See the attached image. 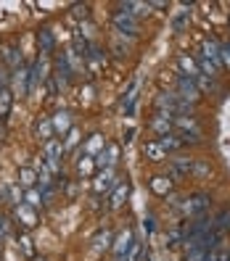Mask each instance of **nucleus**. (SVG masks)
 <instances>
[{
  "instance_id": "nucleus-1",
  "label": "nucleus",
  "mask_w": 230,
  "mask_h": 261,
  "mask_svg": "<svg viewBox=\"0 0 230 261\" xmlns=\"http://www.w3.org/2000/svg\"><path fill=\"white\" fill-rule=\"evenodd\" d=\"M172 124L180 129L177 137L182 143H201L204 140V132H201V127H198V121L193 116H175Z\"/></svg>"
},
{
  "instance_id": "nucleus-2",
  "label": "nucleus",
  "mask_w": 230,
  "mask_h": 261,
  "mask_svg": "<svg viewBox=\"0 0 230 261\" xmlns=\"http://www.w3.org/2000/svg\"><path fill=\"white\" fill-rule=\"evenodd\" d=\"M64 140H58V137H53V140H48L42 145V159H45V164H48V169L56 174L58 169H61V156H64Z\"/></svg>"
},
{
  "instance_id": "nucleus-3",
  "label": "nucleus",
  "mask_w": 230,
  "mask_h": 261,
  "mask_svg": "<svg viewBox=\"0 0 230 261\" xmlns=\"http://www.w3.org/2000/svg\"><path fill=\"white\" fill-rule=\"evenodd\" d=\"M182 214H188V217H204V214L209 211V195L206 193H196L191 198H186V203H180Z\"/></svg>"
},
{
  "instance_id": "nucleus-4",
  "label": "nucleus",
  "mask_w": 230,
  "mask_h": 261,
  "mask_svg": "<svg viewBox=\"0 0 230 261\" xmlns=\"http://www.w3.org/2000/svg\"><path fill=\"white\" fill-rule=\"evenodd\" d=\"M177 95L186 100V103H198L201 100V90H198V85L191 80V76H186V74H180L177 76Z\"/></svg>"
},
{
  "instance_id": "nucleus-5",
  "label": "nucleus",
  "mask_w": 230,
  "mask_h": 261,
  "mask_svg": "<svg viewBox=\"0 0 230 261\" xmlns=\"http://www.w3.org/2000/svg\"><path fill=\"white\" fill-rule=\"evenodd\" d=\"M193 161H196V159H186V156L172 159L170 166H167V177H170L172 182H175V179H182V177H188L191 169H193Z\"/></svg>"
},
{
  "instance_id": "nucleus-6",
  "label": "nucleus",
  "mask_w": 230,
  "mask_h": 261,
  "mask_svg": "<svg viewBox=\"0 0 230 261\" xmlns=\"http://www.w3.org/2000/svg\"><path fill=\"white\" fill-rule=\"evenodd\" d=\"M114 29L122 35V37H135L137 35V19L135 16H130L127 11H119L117 16H114Z\"/></svg>"
},
{
  "instance_id": "nucleus-7",
  "label": "nucleus",
  "mask_w": 230,
  "mask_h": 261,
  "mask_svg": "<svg viewBox=\"0 0 230 261\" xmlns=\"http://www.w3.org/2000/svg\"><path fill=\"white\" fill-rule=\"evenodd\" d=\"M29 74H32V71H29L27 66L13 71V80H11V93L13 95H19V98L29 95Z\"/></svg>"
},
{
  "instance_id": "nucleus-8",
  "label": "nucleus",
  "mask_w": 230,
  "mask_h": 261,
  "mask_svg": "<svg viewBox=\"0 0 230 261\" xmlns=\"http://www.w3.org/2000/svg\"><path fill=\"white\" fill-rule=\"evenodd\" d=\"M132 243H135V238H132V229H125V232H119L117 238H114V245H111V253H114V258L117 261H122L127 256V251L132 248Z\"/></svg>"
},
{
  "instance_id": "nucleus-9",
  "label": "nucleus",
  "mask_w": 230,
  "mask_h": 261,
  "mask_svg": "<svg viewBox=\"0 0 230 261\" xmlns=\"http://www.w3.org/2000/svg\"><path fill=\"white\" fill-rule=\"evenodd\" d=\"M72 76H74V69H72V64H69L66 53H61V56L56 58V85H58V87H66V85L72 82Z\"/></svg>"
},
{
  "instance_id": "nucleus-10",
  "label": "nucleus",
  "mask_w": 230,
  "mask_h": 261,
  "mask_svg": "<svg viewBox=\"0 0 230 261\" xmlns=\"http://www.w3.org/2000/svg\"><path fill=\"white\" fill-rule=\"evenodd\" d=\"M119 185V179H117V174H114V169H103V172L96 177V182H93V190L101 195V193H109L111 188H117Z\"/></svg>"
},
{
  "instance_id": "nucleus-11",
  "label": "nucleus",
  "mask_w": 230,
  "mask_h": 261,
  "mask_svg": "<svg viewBox=\"0 0 230 261\" xmlns=\"http://www.w3.org/2000/svg\"><path fill=\"white\" fill-rule=\"evenodd\" d=\"M106 145H109V143H106V137H103L101 132L90 135V137H87V143L82 145V156H90V159H96L98 153H103V150H106Z\"/></svg>"
},
{
  "instance_id": "nucleus-12",
  "label": "nucleus",
  "mask_w": 230,
  "mask_h": 261,
  "mask_svg": "<svg viewBox=\"0 0 230 261\" xmlns=\"http://www.w3.org/2000/svg\"><path fill=\"white\" fill-rule=\"evenodd\" d=\"M201 56L209 58V64L217 69V71L222 69V53H220V45L214 42V40H204V45H201Z\"/></svg>"
},
{
  "instance_id": "nucleus-13",
  "label": "nucleus",
  "mask_w": 230,
  "mask_h": 261,
  "mask_svg": "<svg viewBox=\"0 0 230 261\" xmlns=\"http://www.w3.org/2000/svg\"><path fill=\"white\" fill-rule=\"evenodd\" d=\"M53 135H56V129H53L51 116H40L35 121V137H37V140H42V145H45L48 140H53Z\"/></svg>"
},
{
  "instance_id": "nucleus-14",
  "label": "nucleus",
  "mask_w": 230,
  "mask_h": 261,
  "mask_svg": "<svg viewBox=\"0 0 230 261\" xmlns=\"http://www.w3.org/2000/svg\"><path fill=\"white\" fill-rule=\"evenodd\" d=\"M172 119H175V116H170V114H164V111H156V116L151 119V129L156 132L159 137H164V135H170V132H172Z\"/></svg>"
},
{
  "instance_id": "nucleus-15",
  "label": "nucleus",
  "mask_w": 230,
  "mask_h": 261,
  "mask_svg": "<svg viewBox=\"0 0 230 261\" xmlns=\"http://www.w3.org/2000/svg\"><path fill=\"white\" fill-rule=\"evenodd\" d=\"M143 156H146L148 161H153V164H159V161H167V156H170V153L162 148L159 140H148V143L143 145Z\"/></svg>"
},
{
  "instance_id": "nucleus-16",
  "label": "nucleus",
  "mask_w": 230,
  "mask_h": 261,
  "mask_svg": "<svg viewBox=\"0 0 230 261\" xmlns=\"http://www.w3.org/2000/svg\"><path fill=\"white\" fill-rule=\"evenodd\" d=\"M13 217H16V219H19V224H21V227H27V229L37 224V214H35V208H32V206H27V203H21V206L13 208Z\"/></svg>"
},
{
  "instance_id": "nucleus-17",
  "label": "nucleus",
  "mask_w": 230,
  "mask_h": 261,
  "mask_svg": "<svg viewBox=\"0 0 230 261\" xmlns=\"http://www.w3.org/2000/svg\"><path fill=\"white\" fill-rule=\"evenodd\" d=\"M37 45H40V56H48V53H53V48H56V37H53V29L42 27L40 32H37Z\"/></svg>"
},
{
  "instance_id": "nucleus-18",
  "label": "nucleus",
  "mask_w": 230,
  "mask_h": 261,
  "mask_svg": "<svg viewBox=\"0 0 230 261\" xmlns=\"http://www.w3.org/2000/svg\"><path fill=\"white\" fill-rule=\"evenodd\" d=\"M51 121H53V129H56V135H61L64 137L74 124H72V114L69 111H56L53 116H51Z\"/></svg>"
},
{
  "instance_id": "nucleus-19",
  "label": "nucleus",
  "mask_w": 230,
  "mask_h": 261,
  "mask_svg": "<svg viewBox=\"0 0 230 261\" xmlns=\"http://www.w3.org/2000/svg\"><path fill=\"white\" fill-rule=\"evenodd\" d=\"M127 195H130V185H127V182H119V185L114 188V193H111V198H109V208L111 211L122 208L125 201H127Z\"/></svg>"
},
{
  "instance_id": "nucleus-20",
  "label": "nucleus",
  "mask_w": 230,
  "mask_h": 261,
  "mask_svg": "<svg viewBox=\"0 0 230 261\" xmlns=\"http://www.w3.org/2000/svg\"><path fill=\"white\" fill-rule=\"evenodd\" d=\"M151 190L156 193V195H170V193H172V179L167 177V174L151 177Z\"/></svg>"
},
{
  "instance_id": "nucleus-21",
  "label": "nucleus",
  "mask_w": 230,
  "mask_h": 261,
  "mask_svg": "<svg viewBox=\"0 0 230 261\" xmlns=\"http://www.w3.org/2000/svg\"><path fill=\"white\" fill-rule=\"evenodd\" d=\"M11 109H13V93H11V87H0V121L11 116Z\"/></svg>"
},
{
  "instance_id": "nucleus-22",
  "label": "nucleus",
  "mask_w": 230,
  "mask_h": 261,
  "mask_svg": "<svg viewBox=\"0 0 230 261\" xmlns=\"http://www.w3.org/2000/svg\"><path fill=\"white\" fill-rule=\"evenodd\" d=\"M6 53H3V58H6V64L16 71V69H21V50L16 48V45H6L3 48Z\"/></svg>"
},
{
  "instance_id": "nucleus-23",
  "label": "nucleus",
  "mask_w": 230,
  "mask_h": 261,
  "mask_svg": "<svg viewBox=\"0 0 230 261\" xmlns=\"http://www.w3.org/2000/svg\"><path fill=\"white\" fill-rule=\"evenodd\" d=\"M96 172V159H90V156H80V161H77V174L80 177H93Z\"/></svg>"
},
{
  "instance_id": "nucleus-24",
  "label": "nucleus",
  "mask_w": 230,
  "mask_h": 261,
  "mask_svg": "<svg viewBox=\"0 0 230 261\" xmlns=\"http://www.w3.org/2000/svg\"><path fill=\"white\" fill-rule=\"evenodd\" d=\"M177 64H180L182 71H186V76H191V80H196V76L201 74V71H198V64H196L191 56H180V58H177Z\"/></svg>"
},
{
  "instance_id": "nucleus-25",
  "label": "nucleus",
  "mask_w": 230,
  "mask_h": 261,
  "mask_svg": "<svg viewBox=\"0 0 230 261\" xmlns=\"http://www.w3.org/2000/svg\"><path fill=\"white\" fill-rule=\"evenodd\" d=\"M19 182H21L27 190H32L35 182H37V172H35V169H29V166H21L19 169Z\"/></svg>"
},
{
  "instance_id": "nucleus-26",
  "label": "nucleus",
  "mask_w": 230,
  "mask_h": 261,
  "mask_svg": "<svg viewBox=\"0 0 230 261\" xmlns=\"http://www.w3.org/2000/svg\"><path fill=\"white\" fill-rule=\"evenodd\" d=\"M122 11H127L130 13V16H148V13H151V3H125V6H122Z\"/></svg>"
},
{
  "instance_id": "nucleus-27",
  "label": "nucleus",
  "mask_w": 230,
  "mask_h": 261,
  "mask_svg": "<svg viewBox=\"0 0 230 261\" xmlns=\"http://www.w3.org/2000/svg\"><path fill=\"white\" fill-rule=\"evenodd\" d=\"M111 245H114V238H111L109 229H103L101 235L93 238V251H106V248H111Z\"/></svg>"
},
{
  "instance_id": "nucleus-28",
  "label": "nucleus",
  "mask_w": 230,
  "mask_h": 261,
  "mask_svg": "<svg viewBox=\"0 0 230 261\" xmlns=\"http://www.w3.org/2000/svg\"><path fill=\"white\" fill-rule=\"evenodd\" d=\"M159 143H162V148H164L167 153H172V150H180L182 145H186V143H182V140H180L177 135H172V132H170V135H164V137H162Z\"/></svg>"
},
{
  "instance_id": "nucleus-29",
  "label": "nucleus",
  "mask_w": 230,
  "mask_h": 261,
  "mask_svg": "<svg viewBox=\"0 0 230 261\" xmlns=\"http://www.w3.org/2000/svg\"><path fill=\"white\" fill-rule=\"evenodd\" d=\"M24 203H27V206H32L35 211H37L40 206H45V203H42V193H40V188L27 190V193H24Z\"/></svg>"
},
{
  "instance_id": "nucleus-30",
  "label": "nucleus",
  "mask_w": 230,
  "mask_h": 261,
  "mask_svg": "<svg viewBox=\"0 0 230 261\" xmlns=\"http://www.w3.org/2000/svg\"><path fill=\"white\" fill-rule=\"evenodd\" d=\"M103 159H106V166L114 169V166H117V161H119V145H117V143H109V145H106Z\"/></svg>"
},
{
  "instance_id": "nucleus-31",
  "label": "nucleus",
  "mask_w": 230,
  "mask_h": 261,
  "mask_svg": "<svg viewBox=\"0 0 230 261\" xmlns=\"http://www.w3.org/2000/svg\"><path fill=\"white\" fill-rule=\"evenodd\" d=\"M193 82H198V90H201V93H212V90H217V82H214V76H206V74H198Z\"/></svg>"
},
{
  "instance_id": "nucleus-32",
  "label": "nucleus",
  "mask_w": 230,
  "mask_h": 261,
  "mask_svg": "<svg viewBox=\"0 0 230 261\" xmlns=\"http://www.w3.org/2000/svg\"><path fill=\"white\" fill-rule=\"evenodd\" d=\"M214 229H217L220 235H222V232H227V229H230V208H225V211L220 214V217L214 219Z\"/></svg>"
},
{
  "instance_id": "nucleus-33",
  "label": "nucleus",
  "mask_w": 230,
  "mask_h": 261,
  "mask_svg": "<svg viewBox=\"0 0 230 261\" xmlns=\"http://www.w3.org/2000/svg\"><path fill=\"white\" fill-rule=\"evenodd\" d=\"M188 19H191V11H180L177 16L172 19V29L175 32H182V29L188 27Z\"/></svg>"
},
{
  "instance_id": "nucleus-34",
  "label": "nucleus",
  "mask_w": 230,
  "mask_h": 261,
  "mask_svg": "<svg viewBox=\"0 0 230 261\" xmlns=\"http://www.w3.org/2000/svg\"><path fill=\"white\" fill-rule=\"evenodd\" d=\"M77 143H80V129H77V127H72V129L66 132V137H64V150L74 148Z\"/></svg>"
},
{
  "instance_id": "nucleus-35",
  "label": "nucleus",
  "mask_w": 230,
  "mask_h": 261,
  "mask_svg": "<svg viewBox=\"0 0 230 261\" xmlns=\"http://www.w3.org/2000/svg\"><path fill=\"white\" fill-rule=\"evenodd\" d=\"M209 172H212V169H209V164H206V161H193L191 174H196V177H206Z\"/></svg>"
},
{
  "instance_id": "nucleus-36",
  "label": "nucleus",
  "mask_w": 230,
  "mask_h": 261,
  "mask_svg": "<svg viewBox=\"0 0 230 261\" xmlns=\"http://www.w3.org/2000/svg\"><path fill=\"white\" fill-rule=\"evenodd\" d=\"M19 245H21V251H24L27 256H35V245H32V240H29L27 235H21V240H19Z\"/></svg>"
},
{
  "instance_id": "nucleus-37",
  "label": "nucleus",
  "mask_w": 230,
  "mask_h": 261,
  "mask_svg": "<svg viewBox=\"0 0 230 261\" xmlns=\"http://www.w3.org/2000/svg\"><path fill=\"white\" fill-rule=\"evenodd\" d=\"M11 203H13V206H21V203H24V193H21L19 188H11Z\"/></svg>"
},
{
  "instance_id": "nucleus-38",
  "label": "nucleus",
  "mask_w": 230,
  "mask_h": 261,
  "mask_svg": "<svg viewBox=\"0 0 230 261\" xmlns=\"http://www.w3.org/2000/svg\"><path fill=\"white\" fill-rule=\"evenodd\" d=\"M220 53H222V66H227V69H230V42L220 45Z\"/></svg>"
},
{
  "instance_id": "nucleus-39",
  "label": "nucleus",
  "mask_w": 230,
  "mask_h": 261,
  "mask_svg": "<svg viewBox=\"0 0 230 261\" xmlns=\"http://www.w3.org/2000/svg\"><path fill=\"white\" fill-rule=\"evenodd\" d=\"M8 235V219L3 217V214H0V240H3Z\"/></svg>"
},
{
  "instance_id": "nucleus-40",
  "label": "nucleus",
  "mask_w": 230,
  "mask_h": 261,
  "mask_svg": "<svg viewBox=\"0 0 230 261\" xmlns=\"http://www.w3.org/2000/svg\"><path fill=\"white\" fill-rule=\"evenodd\" d=\"M74 16L77 19H87V6H74Z\"/></svg>"
}]
</instances>
